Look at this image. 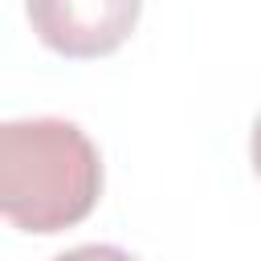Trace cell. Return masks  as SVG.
Segmentation results:
<instances>
[{
    "mask_svg": "<svg viewBox=\"0 0 261 261\" xmlns=\"http://www.w3.org/2000/svg\"><path fill=\"white\" fill-rule=\"evenodd\" d=\"M102 159L69 118H16L0 126V212L20 232L53 237L94 212Z\"/></svg>",
    "mask_w": 261,
    "mask_h": 261,
    "instance_id": "6da1fadb",
    "label": "cell"
},
{
    "mask_svg": "<svg viewBox=\"0 0 261 261\" xmlns=\"http://www.w3.org/2000/svg\"><path fill=\"white\" fill-rule=\"evenodd\" d=\"M143 0H29V24L41 45L86 61L114 53L139 24Z\"/></svg>",
    "mask_w": 261,
    "mask_h": 261,
    "instance_id": "7a4b0ae2",
    "label": "cell"
},
{
    "mask_svg": "<svg viewBox=\"0 0 261 261\" xmlns=\"http://www.w3.org/2000/svg\"><path fill=\"white\" fill-rule=\"evenodd\" d=\"M53 261H139V257H130V253L118 249V245H77V249L57 253Z\"/></svg>",
    "mask_w": 261,
    "mask_h": 261,
    "instance_id": "3957f363",
    "label": "cell"
},
{
    "mask_svg": "<svg viewBox=\"0 0 261 261\" xmlns=\"http://www.w3.org/2000/svg\"><path fill=\"white\" fill-rule=\"evenodd\" d=\"M249 155H253V171L261 175V114L253 122V143H249Z\"/></svg>",
    "mask_w": 261,
    "mask_h": 261,
    "instance_id": "277c9868",
    "label": "cell"
}]
</instances>
